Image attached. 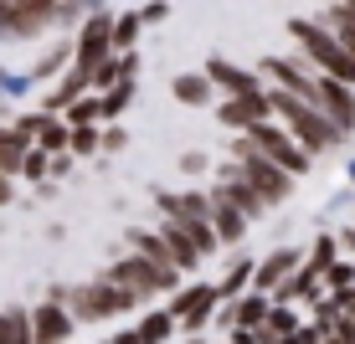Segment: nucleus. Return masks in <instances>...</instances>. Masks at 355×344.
I'll return each instance as SVG.
<instances>
[{
    "label": "nucleus",
    "mask_w": 355,
    "mask_h": 344,
    "mask_svg": "<svg viewBox=\"0 0 355 344\" xmlns=\"http://www.w3.org/2000/svg\"><path fill=\"white\" fill-rule=\"evenodd\" d=\"M268 103H273V118L293 134V144H299L309 159L324 154V150H340V139H345V134L329 124L314 103H304V98H293V93H278V88H268Z\"/></svg>",
    "instance_id": "nucleus-1"
},
{
    "label": "nucleus",
    "mask_w": 355,
    "mask_h": 344,
    "mask_svg": "<svg viewBox=\"0 0 355 344\" xmlns=\"http://www.w3.org/2000/svg\"><path fill=\"white\" fill-rule=\"evenodd\" d=\"M288 36L299 42L304 62H309V67H320V78H329V82H345V88H355V57L345 52V46H340V36L329 31V26H314V21L293 16V21H288Z\"/></svg>",
    "instance_id": "nucleus-2"
},
{
    "label": "nucleus",
    "mask_w": 355,
    "mask_h": 344,
    "mask_svg": "<svg viewBox=\"0 0 355 344\" xmlns=\"http://www.w3.org/2000/svg\"><path fill=\"white\" fill-rule=\"evenodd\" d=\"M98 278H108L114 288H129L134 298L144 303V309H150L155 298H175V293L186 288V278H180V273H165V267L144 262V257H134V252H119V262L103 267Z\"/></svg>",
    "instance_id": "nucleus-3"
},
{
    "label": "nucleus",
    "mask_w": 355,
    "mask_h": 344,
    "mask_svg": "<svg viewBox=\"0 0 355 344\" xmlns=\"http://www.w3.org/2000/svg\"><path fill=\"white\" fill-rule=\"evenodd\" d=\"M144 303L134 298L129 288H114L108 278H88V282H72V298H67V314L78 324H114L119 314H139Z\"/></svg>",
    "instance_id": "nucleus-4"
},
{
    "label": "nucleus",
    "mask_w": 355,
    "mask_h": 344,
    "mask_svg": "<svg viewBox=\"0 0 355 344\" xmlns=\"http://www.w3.org/2000/svg\"><path fill=\"white\" fill-rule=\"evenodd\" d=\"M232 159H237L242 180H248V185L258 190L268 206H278V201H288V195H293V175H284V170H278L273 159H263L248 139H237V144H232Z\"/></svg>",
    "instance_id": "nucleus-5"
},
{
    "label": "nucleus",
    "mask_w": 355,
    "mask_h": 344,
    "mask_svg": "<svg viewBox=\"0 0 355 344\" xmlns=\"http://www.w3.org/2000/svg\"><path fill=\"white\" fill-rule=\"evenodd\" d=\"M57 31V0H0V36L36 42Z\"/></svg>",
    "instance_id": "nucleus-6"
},
{
    "label": "nucleus",
    "mask_w": 355,
    "mask_h": 344,
    "mask_svg": "<svg viewBox=\"0 0 355 344\" xmlns=\"http://www.w3.org/2000/svg\"><path fill=\"white\" fill-rule=\"evenodd\" d=\"M165 309L175 314V324L186 329V334H206V324L222 314V293H216V282H186Z\"/></svg>",
    "instance_id": "nucleus-7"
},
{
    "label": "nucleus",
    "mask_w": 355,
    "mask_h": 344,
    "mask_svg": "<svg viewBox=\"0 0 355 344\" xmlns=\"http://www.w3.org/2000/svg\"><path fill=\"white\" fill-rule=\"evenodd\" d=\"M248 144H252V150H258L263 159H273V165L284 170V175H293V180L309 175V165H314V159L304 154L299 144H293V134L278 124V118H273V124H258V129L248 134Z\"/></svg>",
    "instance_id": "nucleus-8"
},
{
    "label": "nucleus",
    "mask_w": 355,
    "mask_h": 344,
    "mask_svg": "<svg viewBox=\"0 0 355 344\" xmlns=\"http://www.w3.org/2000/svg\"><path fill=\"white\" fill-rule=\"evenodd\" d=\"M216 118L237 134V139H248L258 124H273V103H268V93H252V98H227L222 108H216Z\"/></svg>",
    "instance_id": "nucleus-9"
},
{
    "label": "nucleus",
    "mask_w": 355,
    "mask_h": 344,
    "mask_svg": "<svg viewBox=\"0 0 355 344\" xmlns=\"http://www.w3.org/2000/svg\"><path fill=\"white\" fill-rule=\"evenodd\" d=\"M258 67L273 78L278 93H293V98H304V103H314V82L320 78H309V62H304V57H263Z\"/></svg>",
    "instance_id": "nucleus-10"
},
{
    "label": "nucleus",
    "mask_w": 355,
    "mask_h": 344,
    "mask_svg": "<svg viewBox=\"0 0 355 344\" xmlns=\"http://www.w3.org/2000/svg\"><path fill=\"white\" fill-rule=\"evenodd\" d=\"M314 108H320V114H324L340 134L355 129V88H345V82L320 78V82H314Z\"/></svg>",
    "instance_id": "nucleus-11"
},
{
    "label": "nucleus",
    "mask_w": 355,
    "mask_h": 344,
    "mask_svg": "<svg viewBox=\"0 0 355 344\" xmlns=\"http://www.w3.org/2000/svg\"><path fill=\"white\" fill-rule=\"evenodd\" d=\"M304 267V257L293 252V247H278V252H268L263 262H258V273H252V293H263V298H273L278 288L293 278Z\"/></svg>",
    "instance_id": "nucleus-12"
},
{
    "label": "nucleus",
    "mask_w": 355,
    "mask_h": 344,
    "mask_svg": "<svg viewBox=\"0 0 355 344\" xmlns=\"http://www.w3.org/2000/svg\"><path fill=\"white\" fill-rule=\"evenodd\" d=\"M206 78H211V88H227V98H252V93H268L258 72L227 62V57H206Z\"/></svg>",
    "instance_id": "nucleus-13"
},
{
    "label": "nucleus",
    "mask_w": 355,
    "mask_h": 344,
    "mask_svg": "<svg viewBox=\"0 0 355 344\" xmlns=\"http://www.w3.org/2000/svg\"><path fill=\"white\" fill-rule=\"evenodd\" d=\"M72 329H78V318H72L62 303H36L31 309V339L36 344H67L72 339Z\"/></svg>",
    "instance_id": "nucleus-14"
},
{
    "label": "nucleus",
    "mask_w": 355,
    "mask_h": 344,
    "mask_svg": "<svg viewBox=\"0 0 355 344\" xmlns=\"http://www.w3.org/2000/svg\"><path fill=\"white\" fill-rule=\"evenodd\" d=\"M88 93H93V78H88V72H78V67H67L62 78H57L52 88H46V98H42V114H46V118H62L67 108L78 103V98H88Z\"/></svg>",
    "instance_id": "nucleus-15"
},
{
    "label": "nucleus",
    "mask_w": 355,
    "mask_h": 344,
    "mask_svg": "<svg viewBox=\"0 0 355 344\" xmlns=\"http://www.w3.org/2000/svg\"><path fill=\"white\" fill-rule=\"evenodd\" d=\"M72 52H78V42H72V36H57L52 46H42V52H36V62L26 67V82H57V78L72 67Z\"/></svg>",
    "instance_id": "nucleus-16"
},
{
    "label": "nucleus",
    "mask_w": 355,
    "mask_h": 344,
    "mask_svg": "<svg viewBox=\"0 0 355 344\" xmlns=\"http://www.w3.org/2000/svg\"><path fill=\"white\" fill-rule=\"evenodd\" d=\"M206 195H211V201H222V206H232L237 216H248V226H252V221H258V216L268 211V201H263V195L248 185V180H227V185H211Z\"/></svg>",
    "instance_id": "nucleus-17"
},
{
    "label": "nucleus",
    "mask_w": 355,
    "mask_h": 344,
    "mask_svg": "<svg viewBox=\"0 0 355 344\" xmlns=\"http://www.w3.org/2000/svg\"><path fill=\"white\" fill-rule=\"evenodd\" d=\"M170 98H175L180 108H211L216 88H211L206 72H175V78H170Z\"/></svg>",
    "instance_id": "nucleus-18"
},
{
    "label": "nucleus",
    "mask_w": 355,
    "mask_h": 344,
    "mask_svg": "<svg viewBox=\"0 0 355 344\" xmlns=\"http://www.w3.org/2000/svg\"><path fill=\"white\" fill-rule=\"evenodd\" d=\"M160 242L170 247V262L180 267V278H186V273H201V252L191 247V237L180 231V221H160Z\"/></svg>",
    "instance_id": "nucleus-19"
},
{
    "label": "nucleus",
    "mask_w": 355,
    "mask_h": 344,
    "mask_svg": "<svg viewBox=\"0 0 355 344\" xmlns=\"http://www.w3.org/2000/svg\"><path fill=\"white\" fill-rule=\"evenodd\" d=\"M252 273H258V262L252 257H232L222 282H216V293H222V303H237L242 293H252Z\"/></svg>",
    "instance_id": "nucleus-20"
},
{
    "label": "nucleus",
    "mask_w": 355,
    "mask_h": 344,
    "mask_svg": "<svg viewBox=\"0 0 355 344\" xmlns=\"http://www.w3.org/2000/svg\"><path fill=\"white\" fill-rule=\"evenodd\" d=\"M36 150L31 139H21L10 124H0V175H10V180H21V165H26V154Z\"/></svg>",
    "instance_id": "nucleus-21"
},
{
    "label": "nucleus",
    "mask_w": 355,
    "mask_h": 344,
    "mask_svg": "<svg viewBox=\"0 0 355 344\" xmlns=\"http://www.w3.org/2000/svg\"><path fill=\"white\" fill-rule=\"evenodd\" d=\"M211 231H216V242H222V247H237V242L248 237V216H237L232 206L211 201Z\"/></svg>",
    "instance_id": "nucleus-22"
},
{
    "label": "nucleus",
    "mask_w": 355,
    "mask_h": 344,
    "mask_svg": "<svg viewBox=\"0 0 355 344\" xmlns=\"http://www.w3.org/2000/svg\"><path fill=\"white\" fill-rule=\"evenodd\" d=\"M0 344H36L31 339V309H21V303L0 309Z\"/></svg>",
    "instance_id": "nucleus-23"
},
{
    "label": "nucleus",
    "mask_w": 355,
    "mask_h": 344,
    "mask_svg": "<svg viewBox=\"0 0 355 344\" xmlns=\"http://www.w3.org/2000/svg\"><path fill=\"white\" fill-rule=\"evenodd\" d=\"M134 329H139V339L144 344H170V334H175V314H170V309H150V314H139V324H134Z\"/></svg>",
    "instance_id": "nucleus-24"
},
{
    "label": "nucleus",
    "mask_w": 355,
    "mask_h": 344,
    "mask_svg": "<svg viewBox=\"0 0 355 344\" xmlns=\"http://www.w3.org/2000/svg\"><path fill=\"white\" fill-rule=\"evenodd\" d=\"M139 31H144V21H139V10H119L114 16V57H124V52H134V42H139Z\"/></svg>",
    "instance_id": "nucleus-25"
},
{
    "label": "nucleus",
    "mask_w": 355,
    "mask_h": 344,
    "mask_svg": "<svg viewBox=\"0 0 355 344\" xmlns=\"http://www.w3.org/2000/svg\"><path fill=\"white\" fill-rule=\"evenodd\" d=\"M67 144H72V129L62 124V118H46V124H42V134H36V150H42V154H67Z\"/></svg>",
    "instance_id": "nucleus-26"
},
{
    "label": "nucleus",
    "mask_w": 355,
    "mask_h": 344,
    "mask_svg": "<svg viewBox=\"0 0 355 344\" xmlns=\"http://www.w3.org/2000/svg\"><path fill=\"white\" fill-rule=\"evenodd\" d=\"M180 231H186V237H191V247L201 252V262H206V257H216V252H222V242H216L211 221H180Z\"/></svg>",
    "instance_id": "nucleus-27"
},
{
    "label": "nucleus",
    "mask_w": 355,
    "mask_h": 344,
    "mask_svg": "<svg viewBox=\"0 0 355 344\" xmlns=\"http://www.w3.org/2000/svg\"><path fill=\"white\" fill-rule=\"evenodd\" d=\"M134 88H139V82H119V88L98 93V98H103V124H119V114L134 103Z\"/></svg>",
    "instance_id": "nucleus-28"
},
{
    "label": "nucleus",
    "mask_w": 355,
    "mask_h": 344,
    "mask_svg": "<svg viewBox=\"0 0 355 344\" xmlns=\"http://www.w3.org/2000/svg\"><path fill=\"white\" fill-rule=\"evenodd\" d=\"M72 159H88V154H103V129H72V144H67Z\"/></svg>",
    "instance_id": "nucleus-29"
},
{
    "label": "nucleus",
    "mask_w": 355,
    "mask_h": 344,
    "mask_svg": "<svg viewBox=\"0 0 355 344\" xmlns=\"http://www.w3.org/2000/svg\"><path fill=\"white\" fill-rule=\"evenodd\" d=\"M329 31H335L340 46L355 57V21H350V6H329Z\"/></svg>",
    "instance_id": "nucleus-30"
},
{
    "label": "nucleus",
    "mask_w": 355,
    "mask_h": 344,
    "mask_svg": "<svg viewBox=\"0 0 355 344\" xmlns=\"http://www.w3.org/2000/svg\"><path fill=\"white\" fill-rule=\"evenodd\" d=\"M21 180H26V185H46V180H52V154L31 150L26 165H21Z\"/></svg>",
    "instance_id": "nucleus-31"
},
{
    "label": "nucleus",
    "mask_w": 355,
    "mask_h": 344,
    "mask_svg": "<svg viewBox=\"0 0 355 344\" xmlns=\"http://www.w3.org/2000/svg\"><path fill=\"white\" fill-rule=\"evenodd\" d=\"M324 288L335 293V298H340V293H350V288H355V262H335V267L324 273Z\"/></svg>",
    "instance_id": "nucleus-32"
},
{
    "label": "nucleus",
    "mask_w": 355,
    "mask_h": 344,
    "mask_svg": "<svg viewBox=\"0 0 355 344\" xmlns=\"http://www.w3.org/2000/svg\"><path fill=\"white\" fill-rule=\"evenodd\" d=\"M124 150H129L124 124H103V154H124Z\"/></svg>",
    "instance_id": "nucleus-33"
},
{
    "label": "nucleus",
    "mask_w": 355,
    "mask_h": 344,
    "mask_svg": "<svg viewBox=\"0 0 355 344\" xmlns=\"http://www.w3.org/2000/svg\"><path fill=\"white\" fill-rule=\"evenodd\" d=\"M180 170H186V175H206V170H211V154H180Z\"/></svg>",
    "instance_id": "nucleus-34"
},
{
    "label": "nucleus",
    "mask_w": 355,
    "mask_h": 344,
    "mask_svg": "<svg viewBox=\"0 0 355 344\" xmlns=\"http://www.w3.org/2000/svg\"><path fill=\"white\" fill-rule=\"evenodd\" d=\"M67 175H72V154H57L52 159V185H62Z\"/></svg>",
    "instance_id": "nucleus-35"
},
{
    "label": "nucleus",
    "mask_w": 355,
    "mask_h": 344,
    "mask_svg": "<svg viewBox=\"0 0 355 344\" xmlns=\"http://www.w3.org/2000/svg\"><path fill=\"white\" fill-rule=\"evenodd\" d=\"M170 16V6H139V21L144 26H155V21H165Z\"/></svg>",
    "instance_id": "nucleus-36"
},
{
    "label": "nucleus",
    "mask_w": 355,
    "mask_h": 344,
    "mask_svg": "<svg viewBox=\"0 0 355 344\" xmlns=\"http://www.w3.org/2000/svg\"><path fill=\"white\" fill-rule=\"evenodd\" d=\"M108 344H144V339H139V329H119V334L108 339Z\"/></svg>",
    "instance_id": "nucleus-37"
},
{
    "label": "nucleus",
    "mask_w": 355,
    "mask_h": 344,
    "mask_svg": "<svg viewBox=\"0 0 355 344\" xmlns=\"http://www.w3.org/2000/svg\"><path fill=\"white\" fill-rule=\"evenodd\" d=\"M186 344H206V334H186Z\"/></svg>",
    "instance_id": "nucleus-38"
},
{
    "label": "nucleus",
    "mask_w": 355,
    "mask_h": 344,
    "mask_svg": "<svg viewBox=\"0 0 355 344\" xmlns=\"http://www.w3.org/2000/svg\"><path fill=\"white\" fill-rule=\"evenodd\" d=\"M320 344H340V339H320Z\"/></svg>",
    "instance_id": "nucleus-39"
},
{
    "label": "nucleus",
    "mask_w": 355,
    "mask_h": 344,
    "mask_svg": "<svg viewBox=\"0 0 355 344\" xmlns=\"http://www.w3.org/2000/svg\"><path fill=\"white\" fill-rule=\"evenodd\" d=\"M350 21H355V6H350Z\"/></svg>",
    "instance_id": "nucleus-40"
}]
</instances>
